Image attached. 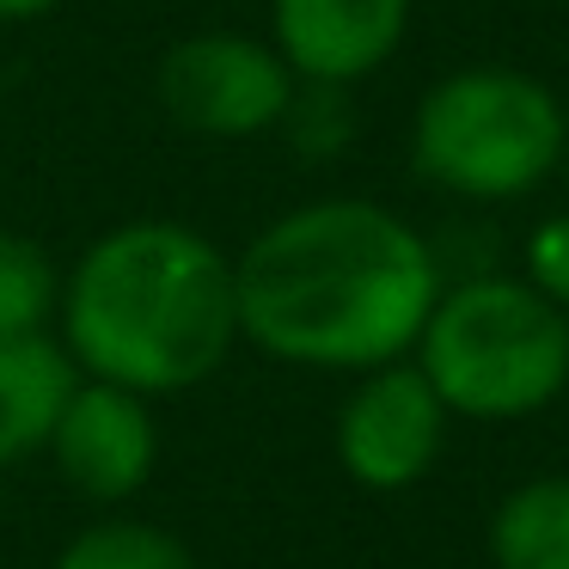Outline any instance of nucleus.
Returning <instances> with one entry per match:
<instances>
[{
  "mask_svg": "<svg viewBox=\"0 0 569 569\" xmlns=\"http://www.w3.org/2000/svg\"><path fill=\"white\" fill-rule=\"evenodd\" d=\"M520 276L539 288L551 307L569 312V209L545 214L539 227L527 233V251H520Z\"/></svg>",
  "mask_w": 569,
  "mask_h": 569,
  "instance_id": "14",
  "label": "nucleus"
},
{
  "mask_svg": "<svg viewBox=\"0 0 569 569\" xmlns=\"http://www.w3.org/2000/svg\"><path fill=\"white\" fill-rule=\"evenodd\" d=\"M563 178H569V136H563Z\"/></svg>",
  "mask_w": 569,
  "mask_h": 569,
  "instance_id": "16",
  "label": "nucleus"
},
{
  "mask_svg": "<svg viewBox=\"0 0 569 569\" xmlns=\"http://www.w3.org/2000/svg\"><path fill=\"white\" fill-rule=\"evenodd\" d=\"M56 569H197V557H190V545L178 539V532L153 527V520L117 515V520L80 527L74 539L62 545Z\"/></svg>",
  "mask_w": 569,
  "mask_h": 569,
  "instance_id": "12",
  "label": "nucleus"
},
{
  "mask_svg": "<svg viewBox=\"0 0 569 569\" xmlns=\"http://www.w3.org/2000/svg\"><path fill=\"white\" fill-rule=\"evenodd\" d=\"M300 80L270 38L251 31H190L153 68V99L184 136L258 141L282 129Z\"/></svg>",
  "mask_w": 569,
  "mask_h": 569,
  "instance_id": "5",
  "label": "nucleus"
},
{
  "mask_svg": "<svg viewBox=\"0 0 569 569\" xmlns=\"http://www.w3.org/2000/svg\"><path fill=\"white\" fill-rule=\"evenodd\" d=\"M50 459L74 496H87V502H129L136 490H148L153 459H160L153 398L80 373L74 398L62 405V422L50 435Z\"/></svg>",
  "mask_w": 569,
  "mask_h": 569,
  "instance_id": "7",
  "label": "nucleus"
},
{
  "mask_svg": "<svg viewBox=\"0 0 569 569\" xmlns=\"http://www.w3.org/2000/svg\"><path fill=\"white\" fill-rule=\"evenodd\" d=\"M417 0H270V43L307 87H361L410 38Z\"/></svg>",
  "mask_w": 569,
  "mask_h": 569,
  "instance_id": "8",
  "label": "nucleus"
},
{
  "mask_svg": "<svg viewBox=\"0 0 569 569\" xmlns=\"http://www.w3.org/2000/svg\"><path fill=\"white\" fill-rule=\"evenodd\" d=\"M74 386L80 368L62 337H0V466H19L50 447Z\"/></svg>",
  "mask_w": 569,
  "mask_h": 569,
  "instance_id": "9",
  "label": "nucleus"
},
{
  "mask_svg": "<svg viewBox=\"0 0 569 569\" xmlns=\"http://www.w3.org/2000/svg\"><path fill=\"white\" fill-rule=\"evenodd\" d=\"M569 104L539 74L471 62L422 87L410 111V172L459 202H520L563 172Z\"/></svg>",
  "mask_w": 569,
  "mask_h": 569,
  "instance_id": "4",
  "label": "nucleus"
},
{
  "mask_svg": "<svg viewBox=\"0 0 569 569\" xmlns=\"http://www.w3.org/2000/svg\"><path fill=\"white\" fill-rule=\"evenodd\" d=\"M62 312V270L31 233L0 227V337H38Z\"/></svg>",
  "mask_w": 569,
  "mask_h": 569,
  "instance_id": "11",
  "label": "nucleus"
},
{
  "mask_svg": "<svg viewBox=\"0 0 569 569\" xmlns=\"http://www.w3.org/2000/svg\"><path fill=\"white\" fill-rule=\"evenodd\" d=\"M441 288V251L373 197L300 202L233 258L239 343L312 373L405 361Z\"/></svg>",
  "mask_w": 569,
  "mask_h": 569,
  "instance_id": "1",
  "label": "nucleus"
},
{
  "mask_svg": "<svg viewBox=\"0 0 569 569\" xmlns=\"http://www.w3.org/2000/svg\"><path fill=\"white\" fill-rule=\"evenodd\" d=\"M56 7H62V0H0V26H38Z\"/></svg>",
  "mask_w": 569,
  "mask_h": 569,
  "instance_id": "15",
  "label": "nucleus"
},
{
  "mask_svg": "<svg viewBox=\"0 0 569 569\" xmlns=\"http://www.w3.org/2000/svg\"><path fill=\"white\" fill-rule=\"evenodd\" d=\"M282 136L295 141V153H307V160H331V153H343V141L356 136L349 87H307V80H300L295 104H288V117H282Z\"/></svg>",
  "mask_w": 569,
  "mask_h": 569,
  "instance_id": "13",
  "label": "nucleus"
},
{
  "mask_svg": "<svg viewBox=\"0 0 569 569\" xmlns=\"http://www.w3.org/2000/svg\"><path fill=\"white\" fill-rule=\"evenodd\" d=\"M56 325L87 380L190 392L239 349L233 258L184 221H123L62 270Z\"/></svg>",
  "mask_w": 569,
  "mask_h": 569,
  "instance_id": "2",
  "label": "nucleus"
},
{
  "mask_svg": "<svg viewBox=\"0 0 569 569\" xmlns=\"http://www.w3.org/2000/svg\"><path fill=\"white\" fill-rule=\"evenodd\" d=\"M447 405L417 361H386V368L356 373L343 410H337V459L361 490H417L435 471L447 447Z\"/></svg>",
  "mask_w": 569,
  "mask_h": 569,
  "instance_id": "6",
  "label": "nucleus"
},
{
  "mask_svg": "<svg viewBox=\"0 0 569 569\" xmlns=\"http://www.w3.org/2000/svg\"><path fill=\"white\" fill-rule=\"evenodd\" d=\"M410 361L441 392L447 417H539L569 386V312L527 276H466L441 288Z\"/></svg>",
  "mask_w": 569,
  "mask_h": 569,
  "instance_id": "3",
  "label": "nucleus"
},
{
  "mask_svg": "<svg viewBox=\"0 0 569 569\" xmlns=\"http://www.w3.org/2000/svg\"><path fill=\"white\" fill-rule=\"evenodd\" d=\"M496 569H569V471L527 478L490 515Z\"/></svg>",
  "mask_w": 569,
  "mask_h": 569,
  "instance_id": "10",
  "label": "nucleus"
}]
</instances>
